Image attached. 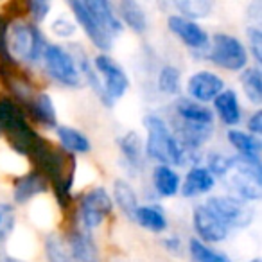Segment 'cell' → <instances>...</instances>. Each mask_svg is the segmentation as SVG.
<instances>
[{"instance_id": "cell-1", "label": "cell", "mask_w": 262, "mask_h": 262, "mask_svg": "<svg viewBox=\"0 0 262 262\" xmlns=\"http://www.w3.org/2000/svg\"><path fill=\"white\" fill-rule=\"evenodd\" d=\"M33 162V169L38 171L49 182V189H52L54 198L59 207L65 210L72 205L74 194V178H76V158L67 155L59 147H54L51 142L41 139L34 146L29 155Z\"/></svg>"}, {"instance_id": "cell-2", "label": "cell", "mask_w": 262, "mask_h": 262, "mask_svg": "<svg viewBox=\"0 0 262 262\" xmlns=\"http://www.w3.org/2000/svg\"><path fill=\"white\" fill-rule=\"evenodd\" d=\"M144 126L147 129V140L144 142L146 158L155 160L157 165H169L172 169L187 164L185 151L164 117L149 113L144 119Z\"/></svg>"}, {"instance_id": "cell-3", "label": "cell", "mask_w": 262, "mask_h": 262, "mask_svg": "<svg viewBox=\"0 0 262 262\" xmlns=\"http://www.w3.org/2000/svg\"><path fill=\"white\" fill-rule=\"evenodd\" d=\"M4 131L8 142L18 155L29 157L40 137L27 120V113L11 97H0V133Z\"/></svg>"}, {"instance_id": "cell-4", "label": "cell", "mask_w": 262, "mask_h": 262, "mask_svg": "<svg viewBox=\"0 0 262 262\" xmlns=\"http://www.w3.org/2000/svg\"><path fill=\"white\" fill-rule=\"evenodd\" d=\"M8 47L15 63L38 65L43 58L47 40L40 27L26 20H11L8 29Z\"/></svg>"}, {"instance_id": "cell-5", "label": "cell", "mask_w": 262, "mask_h": 262, "mask_svg": "<svg viewBox=\"0 0 262 262\" xmlns=\"http://www.w3.org/2000/svg\"><path fill=\"white\" fill-rule=\"evenodd\" d=\"M228 196L237 198L244 203H257L262 198V165L260 160L244 157H233L232 171L226 176Z\"/></svg>"}, {"instance_id": "cell-6", "label": "cell", "mask_w": 262, "mask_h": 262, "mask_svg": "<svg viewBox=\"0 0 262 262\" xmlns=\"http://www.w3.org/2000/svg\"><path fill=\"white\" fill-rule=\"evenodd\" d=\"M205 56L215 67L228 70V72H243L250 61V54L243 40L228 33L212 34Z\"/></svg>"}, {"instance_id": "cell-7", "label": "cell", "mask_w": 262, "mask_h": 262, "mask_svg": "<svg viewBox=\"0 0 262 262\" xmlns=\"http://www.w3.org/2000/svg\"><path fill=\"white\" fill-rule=\"evenodd\" d=\"M49 77L67 88H83L84 81L67 47L59 43H47L41 58Z\"/></svg>"}, {"instance_id": "cell-8", "label": "cell", "mask_w": 262, "mask_h": 262, "mask_svg": "<svg viewBox=\"0 0 262 262\" xmlns=\"http://www.w3.org/2000/svg\"><path fill=\"white\" fill-rule=\"evenodd\" d=\"M113 212V201L110 192L104 187H94V189L86 190L83 196L79 198L77 203V221H79V228L90 230L97 228L104 223L108 215Z\"/></svg>"}, {"instance_id": "cell-9", "label": "cell", "mask_w": 262, "mask_h": 262, "mask_svg": "<svg viewBox=\"0 0 262 262\" xmlns=\"http://www.w3.org/2000/svg\"><path fill=\"white\" fill-rule=\"evenodd\" d=\"M205 205L228 230H243L250 226L255 219V208L250 203H244V201L228 196V194L208 198Z\"/></svg>"}, {"instance_id": "cell-10", "label": "cell", "mask_w": 262, "mask_h": 262, "mask_svg": "<svg viewBox=\"0 0 262 262\" xmlns=\"http://www.w3.org/2000/svg\"><path fill=\"white\" fill-rule=\"evenodd\" d=\"M92 65L102 83L106 99L113 106L119 99L126 95L127 88H129V77H127L126 70L110 54H97L92 59Z\"/></svg>"}, {"instance_id": "cell-11", "label": "cell", "mask_w": 262, "mask_h": 262, "mask_svg": "<svg viewBox=\"0 0 262 262\" xmlns=\"http://www.w3.org/2000/svg\"><path fill=\"white\" fill-rule=\"evenodd\" d=\"M167 27L187 49H190L192 52H207L210 36L198 22L172 13L167 18Z\"/></svg>"}, {"instance_id": "cell-12", "label": "cell", "mask_w": 262, "mask_h": 262, "mask_svg": "<svg viewBox=\"0 0 262 262\" xmlns=\"http://www.w3.org/2000/svg\"><path fill=\"white\" fill-rule=\"evenodd\" d=\"M69 8L72 11L74 18H76V22L84 31L88 40L92 41V45L97 51H101V54H108V51H112L113 47V38L108 33H104V29L95 22V18L90 15V11L84 6V0H70Z\"/></svg>"}, {"instance_id": "cell-13", "label": "cell", "mask_w": 262, "mask_h": 262, "mask_svg": "<svg viewBox=\"0 0 262 262\" xmlns=\"http://www.w3.org/2000/svg\"><path fill=\"white\" fill-rule=\"evenodd\" d=\"M192 228H194V232H196V239L205 244L223 243L230 233V230L208 210V207L205 203L194 207Z\"/></svg>"}, {"instance_id": "cell-14", "label": "cell", "mask_w": 262, "mask_h": 262, "mask_svg": "<svg viewBox=\"0 0 262 262\" xmlns=\"http://www.w3.org/2000/svg\"><path fill=\"white\" fill-rule=\"evenodd\" d=\"M225 90V81L219 74L212 70H198L187 79V94L189 99L200 102V104H208Z\"/></svg>"}, {"instance_id": "cell-15", "label": "cell", "mask_w": 262, "mask_h": 262, "mask_svg": "<svg viewBox=\"0 0 262 262\" xmlns=\"http://www.w3.org/2000/svg\"><path fill=\"white\" fill-rule=\"evenodd\" d=\"M172 119L190 126H214V112L207 104L192 101L189 97H178L172 104Z\"/></svg>"}, {"instance_id": "cell-16", "label": "cell", "mask_w": 262, "mask_h": 262, "mask_svg": "<svg viewBox=\"0 0 262 262\" xmlns=\"http://www.w3.org/2000/svg\"><path fill=\"white\" fill-rule=\"evenodd\" d=\"M117 147L122 157V164L131 174H140L146 164V151L144 142L137 131H127L117 139Z\"/></svg>"}, {"instance_id": "cell-17", "label": "cell", "mask_w": 262, "mask_h": 262, "mask_svg": "<svg viewBox=\"0 0 262 262\" xmlns=\"http://www.w3.org/2000/svg\"><path fill=\"white\" fill-rule=\"evenodd\" d=\"M63 239L77 262H101V251H99L97 243L90 232L76 226V228L69 230V233Z\"/></svg>"}, {"instance_id": "cell-18", "label": "cell", "mask_w": 262, "mask_h": 262, "mask_svg": "<svg viewBox=\"0 0 262 262\" xmlns=\"http://www.w3.org/2000/svg\"><path fill=\"white\" fill-rule=\"evenodd\" d=\"M49 190V182L38 171L31 169L29 172L18 176L13 182V201L16 205H26L40 194Z\"/></svg>"}, {"instance_id": "cell-19", "label": "cell", "mask_w": 262, "mask_h": 262, "mask_svg": "<svg viewBox=\"0 0 262 262\" xmlns=\"http://www.w3.org/2000/svg\"><path fill=\"white\" fill-rule=\"evenodd\" d=\"M214 104V117H217L225 126H228L230 129L235 126H239L241 120H243V110L239 104V97H237V92L232 88H225L217 97L212 101Z\"/></svg>"}, {"instance_id": "cell-20", "label": "cell", "mask_w": 262, "mask_h": 262, "mask_svg": "<svg viewBox=\"0 0 262 262\" xmlns=\"http://www.w3.org/2000/svg\"><path fill=\"white\" fill-rule=\"evenodd\" d=\"M215 187V178L207 171V167L201 164L192 165L187 171L185 178L182 180L180 192L183 198H198L212 192Z\"/></svg>"}, {"instance_id": "cell-21", "label": "cell", "mask_w": 262, "mask_h": 262, "mask_svg": "<svg viewBox=\"0 0 262 262\" xmlns=\"http://www.w3.org/2000/svg\"><path fill=\"white\" fill-rule=\"evenodd\" d=\"M115 11L122 27L126 26L127 29L133 31L139 36L147 33L149 20H147V13L142 4H139L135 0H122V2L115 4Z\"/></svg>"}, {"instance_id": "cell-22", "label": "cell", "mask_w": 262, "mask_h": 262, "mask_svg": "<svg viewBox=\"0 0 262 262\" xmlns=\"http://www.w3.org/2000/svg\"><path fill=\"white\" fill-rule=\"evenodd\" d=\"M84 6L90 11V15L95 18V22L104 29V33H108L110 36L115 40V36H119L124 31L122 24H120L119 16H117L115 6L108 0H84Z\"/></svg>"}, {"instance_id": "cell-23", "label": "cell", "mask_w": 262, "mask_h": 262, "mask_svg": "<svg viewBox=\"0 0 262 262\" xmlns=\"http://www.w3.org/2000/svg\"><path fill=\"white\" fill-rule=\"evenodd\" d=\"M24 112L45 127L58 126V112H56L52 97L47 92H36L34 97L29 101V104L24 106Z\"/></svg>"}, {"instance_id": "cell-24", "label": "cell", "mask_w": 262, "mask_h": 262, "mask_svg": "<svg viewBox=\"0 0 262 262\" xmlns=\"http://www.w3.org/2000/svg\"><path fill=\"white\" fill-rule=\"evenodd\" d=\"M56 137H58L59 149L65 151L67 155H84L92 151V142L83 131L72 126H56Z\"/></svg>"}, {"instance_id": "cell-25", "label": "cell", "mask_w": 262, "mask_h": 262, "mask_svg": "<svg viewBox=\"0 0 262 262\" xmlns=\"http://www.w3.org/2000/svg\"><path fill=\"white\" fill-rule=\"evenodd\" d=\"M131 219L151 233H164V232H167V228H169V221H167V215H165L164 208L155 203L139 205V208L135 210V214H133Z\"/></svg>"}, {"instance_id": "cell-26", "label": "cell", "mask_w": 262, "mask_h": 262, "mask_svg": "<svg viewBox=\"0 0 262 262\" xmlns=\"http://www.w3.org/2000/svg\"><path fill=\"white\" fill-rule=\"evenodd\" d=\"M226 140H228L230 146L237 151V157L260 160V151H262L260 137H253V135H250L248 131L232 127V129L226 131Z\"/></svg>"}, {"instance_id": "cell-27", "label": "cell", "mask_w": 262, "mask_h": 262, "mask_svg": "<svg viewBox=\"0 0 262 262\" xmlns=\"http://www.w3.org/2000/svg\"><path fill=\"white\" fill-rule=\"evenodd\" d=\"M151 182H153L155 192L160 198L176 196L180 192V187H182L180 174L176 172V169L169 167V165H155Z\"/></svg>"}, {"instance_id": "cell-28", "label": "cell", "mask_w": 262, "mask_h": 262, "mask_svg": "<svg viewBox=\"0 0 262 262\" xmlns=\"http://www.w3.org/2000/svg\"><path fill=\"white\" fill-rule=\"evenodd\" d=\"M110 196H112L113 205H117L122 214H126L129 219L133 217L135 210L139 208V196H137L135 189L131 187L129 182L122 178L115 180L113 182V192Z\"/></svg>"}, {"instance_id": "cell-29", "label": "cell", "mask_w": 262, "mask_h": 262, "mask_svg": "<svg viewBox=\"0 0 262 262\" xmlns=\"http://www.w3.org/2000/svg\"><path fill=\"white\" fill-rule=\"evenodd\" d=\"M241 86L243 92L246 95V99L251 102L253 106H260L262 102V72L260 67H250L241 72Z\"/></svg>"}, {"instance_id": "cell-30", "label": "cell", "mask_w": 262, "mask_h": 262, "mask_svg": "<svg viewBox=\"0 0 262 262\" xmlns=\"http://www.w3.org/2000/svg\"><path fill=\"white\" fill-rule=\"evenodd\" d=\"M172 8L176 9L174 15L198 22V20L210 16V13L214 11V2L210 0H178V2H172Z\"/></svg>"}, {"instance_id": "cell-31", "label": "cell", "mask_w": 262, "mask_h": 262, "mask_svg": "<svg viewBox=\"0 0 262 262\" xmlns=\"http://www.w3.org/2000/svg\"><path fill=\"white\" fill-rule=\"evenodd\" d=\"M189 255L192 262H232V258L221 250H215L210 244L198 241L196 237L189 239Z\"/></svg>"}, {"instance_id": "cell-32", "label": "cell", "mask_w": 262, "mask_h": 262, "mask_svg": "<svg viewBox=\"0 0 262 262\" xmlns=\"http://www.w3.org/2000/svg\"><path fill=\"white\" fill-rule=\"evenodd\" d=\"M157 86L162 94L176 97L182 92V72L174 65H164L157 76Z\"/></svg>"}, {"instance_id": "cell-33", "label": "cell", "mask_w": 262, "mask_h": 262, "mask_svg": "<svg viewBox=\"0 0 262 262\" xmlns=\"http://www.w3.org/2000/svg\"><path fill=\"white\" fill-rule=\"evenodd\" d=\"M47 262H77L67 248V243L59 233H49L43 243Z\"/></svg>"}, {"instance_id": "cell-34", "label": "cell", "mask_w": 262, "mask_h": 262, "mask_svg": "<svg viewBox=\"0 0 262 262\" xmlns=\"http://www.w3.org/2000/svg\"><path fill=\"white\" fill-rule=\"evenodd\" d=\"M233 165V157L223 153V151H210L207 153V171L210 172L214 178L225 180L228 176V172L232 171Z\"/></svg>"}, {"instance_id": "cell-35", "label": "cell", "mask_w": 262, "mask_h": 262, "mask_svg": "<svg viewBox=\"0 0 262 262\" xmlns=\"http://www.w3.org/2000/svg\"><path fill=\"white\" fill-rule=\"evenodd\" d=\"M16 225V210L15 205L0 203V244L8 241Z\"/></svg>"}, {"instance_id": "cell-36", "label": "cell", "mask_w": 262, "mask_h": 262, "mask_svg": "<svg viewBox=\"0 0 262 262\" xmlns=\"http://www.w3.org/2000/svg\"><path fill=\"white\" fill-rule=\"evenodd\" d=\"M246 38H248V54H251V58L255 59L257 67H260L262 63V31L258 26H250L246 27Z\"/></svg>"}, {"instance_id": "cell-37", "label": "cell", "mask_w": 262, "mask_h": 262, "mask_svg": "<svg viewBox=\"0 0 262 262\" xmlns=\"http://www.w3.org/2000/svg\"><path fill=\"white\" fill-rule=\"evenodd\" d=\"M24 9L31 16L34 26H38V24H41L49 16L52 4L51 2H45V0H27L26 4H24Z\"/></svg>"}, {"instance_id": "cell-38", "label": "cell", "mask_w": 262, "mask_h": 262, "mask_svg": "<svg viewBox=\"0 0 262 262\" xmlns=\"http://www.w3.org/2000/svg\"><path fill=\"white\" fill-rule=\"evenodd\" d=\"M9 22L11 20L6 15H0V59H2V65L6 67H15V59L9 54V47H8V29H9Z\"/></svg>"}, {"instance_id": "cell-39", "label": "cell", "mask_w": 262, "mask_h": 262, "mask_svg": "<svg viewBox=\"0 0 262 262\" xmlns=\"http://www.w3.org/2000/svg\"><path fill=\"white\" fill-rule=\"evenodd\" d=\"M51 31L56 34L58 38H70L76 34L77 27L72 20L65 18V16H58L54 22L51 24Z\"/></svg>"}, {"instance_id": "cell-40", "label": "cell", "mask_w": 262, "mask_h": 262, "mask_svg": "<svg viewBox=\"0 0 262 262\" xmlns=\"http://www.w3.org/2000/svg\"><path fill=\"white\" fill-rule=\"evenodd\" d=\"M246 129H248V133H250V135H253V137H260L262 135V112H260V110H255V112L248 117Z\"/></svg>"}, {"instance_id": "cell-41", "label": "cell", "mask_w": 262, "mask_h": 262, "mask_svg": "<svg viewBox=\"0 0 262 262\" xmlns=\"http://www.w3.org/2000/svg\"><path fill=\"white\" fill-rule=\"evenodd\" d=\"M162 246H164V250H167L169 253H180L182 251V239H180L178 235H167L162 239Z\"/></svg>"}, {"instance_id": "cell-42", "label": "cell", "mask_w": 262, "mask_h": 262, "mask_svg": "<svg viewBox=\"0 0 262 262\" xmlns=\"http://www.w3.org/2000/svg\"><path fill=\"white\" fill-rule=\"evenodd\" d=\"M0 262H26L18 257H13V255H0Z\"/></svg>"}, {"instance_id": "cell-43", "label": "cell", "mask_w": 262, "mask_h": 262, "mask_svg": "<svg viewBox=\"0 0 262 262\" xmlns=\"http://www.w3.org/2000/svg\"><path fill=\"white\" fill-rule=\"evenodd\" d=\"M250 262H260V258H258V257H255V258H251Z\"/></svg>"}, {"instance_id": "cell-44", "label": "cell", "mask_w": 262, "mask_h": 262, "mask_svg": "<svg viewBox=\"0 0 262 262\" xmlns=\"http://www.w3.org/2000/svg\"><path fill=\"white\" fill-rule=\"evenodd\" d=\"M0 135H2V133H0Z\"/></svg>"}]
</instances>
